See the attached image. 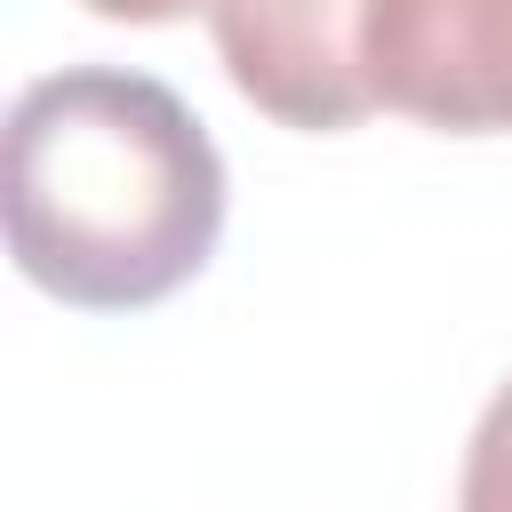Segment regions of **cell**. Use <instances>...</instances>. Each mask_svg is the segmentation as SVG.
Listing matches in <instances>:
<instances>
[{
  "label": "cell",
  "mask_w": 512,
  "mask_h": 512,
  "mask_svg": "<svg viewBox=\"0 0 512 512\" xmlns=\"http://www.w3.org/2000/svg\"><path fill=\"white\" fill-rule=\"evenodd\" d=\"M0 216L40 296L72 312H144L216 256L224 152L168 80L64 64L8 112Z\"/></svg>",
  "instance_id": "obj_1"
},
{
  "label": "cell",
  "mask_w": 512,
  "mask_h": 512,
  "mask_svg": "<svg viewBox=\"0 0 512 512\" xmlns=\"http://www.w3.org/2000/svg\"><path fill=\"white\" fill-rule=\"evenodd\" d=\"M368 96L440 136H512V0H368Z\"/></svg>",
  "instance_id": "obj_2"
},
{
  "label": "cell",
  "mask_w": 512,
  "mask_h": 512,
  "mask_svg": "<svg viewBox=\"0 0 512 512\" xmlns=\"http://www.w3.org/2000/svg\"><path fill=\"white\" fill-rule=\"evenodd\" d=\"M224 80L280 128L344 136L376 112L368 96V0H216L208 8Z\"/></svg>",
  "instance_id": "obj_3"
},
{
  "label": "cell",
  "mask_w": 512,
  "mask_h": 512,
  "mask_svg": "<svg viewBox=\"0 0 512 512\" xmlns=\"http://www.w3.org/2000/svg\"><path fill=\"white\" fill-rule=\"evenodd\" d=\"M456 512H512V376L488 392V408H480V424L464 440Z\"/></svg>",
  "instance_id": "obj_4"
},
{
  "label": "cell",
  "mask_w": 512,
  "mask_h": 512,
  "mask_svg": "<svg viewBox=\"0 0 512 512\" xmlns=\"http://www.w3.org/2000/svg\"><path fill=\"white\" fill-rule=\"evenodd\" d=\"M88 16H104V24H176V16H192V8H216V0H80Z\"/></svg>",
  "instance_id": "obj_5"
}]
</instances>
